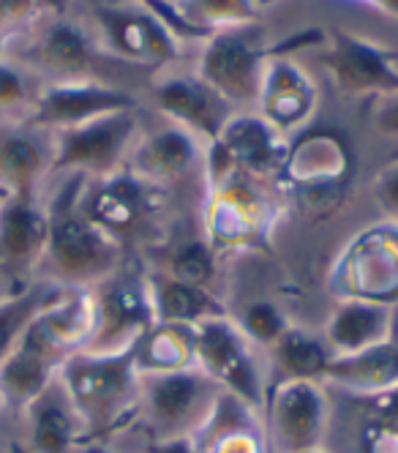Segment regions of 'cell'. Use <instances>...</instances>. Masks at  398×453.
<instances>
[{
  "label": "cell",
  "mask_w": 398,
  "mask_h": 453,
  "mask_svg": "<svg viewBox=\"0 0 398 453\" xmlns=\"http://www.w3.org/2000/svg\"><path fill=\"white\" fill-rule=\"evenodd\" d=\"M140 344V342H137ZM137 344L118 352H72L57 369V382L72 402L82 429L98 434L110 429L134 402L140 385Z\"/></svg>",
  "instance_id": "cell-1"
},
{
  "label": "cell",
  "mask_w": 398,
  "mask_h": 453,
  "mask_svg": "<svg viewBox=\"0 0 398 453\" xmlns=\"http://www.w3.org/2000/svg\"><path fill=\"white\" fill-rule=\"evenodd\" d=\"M140 385L161 440L188 437L196 429H205L221 399L216 394V382L194 366L140 372Z\"/></svg>",
  "instance_id": "cell-2"
},
{
  "label": "cell",
  "mask_w": 398,
  "mask_h": 453,
  "mask_svg": "<svg viewBox=\"0 0 398 453\" xmlns=\"http://www.w3.org/2000/svg\"><path fill=\"white\" fill-rule=\"evenodd\" d=\"M50 233L44 254L52 271L65 281H98L115 271L118 243L82 211L60 208L47 213Z\"/></svg>",
  "instance_id": "cell-3"
},
{
  "label": "cell",
  "mask_w": 398,
  "mask_h": 453,
  "mask_svg": "<svg viewBox=\"0 0 398 453\" xmlns=\"http://www.w3.org/2000/svg\"><path fill=\"white\" fill-rule=\"evenodd\" d=\"M194 361H199L203 372L216 385L229 388L232 396L251 407L262 404L259 369L254 364L249 339L226 317L194 326Z\"/></svg>",
  "instance_id": "cell-4"
},
{
  "label": "cell",
  "mask_w": 398,
  "mask_h": 453,
  "mask_svg": "<svg viewBox=\"0 0 398 453\" xmlns=\"http://www.w3.org/2000/svg\"><path fill=\"white\" fill-rule=\"evenodd\" d=\"M333 85L352 96H393L398 93V69L393 55L382 47H374L344 30L330 34V50L322 55Z\"/></svg>",
  "instance_id": "cell-5"
},
{
  "label": "cell",
  "mask_w": 398,
  "mask_h": 453,
  "mask_svg": "<svg viewBox=\"0 0 398 453\" xmlns=\"http://www.w3.org/2000/svg\"><path fill=\"white\" fill-rule=\"evenodd\" d=\"M327 402L317 380H284L271 394V434L281 453L319 448Z\"/></svg>",
  "instance_id": "cell-6"
},
{
  "label": "cell",
  "mask_w": 398,
  "mask_h": 453,
  "mask_svg": "<svg viewBox=\"0 0 398 453\" xmlns=\"http://www.w3.org/2000/svg\"><path fill=\"white\" fill-rule=\"evenodd\" d=\"M262 72L264 52L235 30H221L208 42L196 77L208 82L229 104H241L259 96Z\"/></svg>",
  "instance_id": "cell-7"
},
{
  "label": "cell",
  "mask_w": 398,
  "mask_h": 453,
  "mask_svg": "<svg viewBox=\"0 0 398 453\" xmlns=\"http://www.w3.org/2000/svg\"><path fill=\"white\" fill-rule=\"evenodd\" d=\"M134 132V110L63 128L55 170H110Z\"/></svg>",
  "instance_id": "cell-8"
},
{
  "label": "cell",
  "mask_w": 398,
  "mask_h": 453,
  "mask_svg": "<svg viewBox=\"0 0 398 453\" xmlns=\"http://www.w3.org/2000/svg\"><path fill=\"white\" fill-rule=\"evenodd\" d=\"M156 102L186 132L216 142L232 120V104L199 77H170L156 85Z\"/></svg>",
  "instance_id": "cell-9"
},
{
  "label": "cell",
  "mask_w": 398,
  "mask_h": 453,
  "mask_svg": "<svg viewBox=\"0 0 398 453\" xmlns=\"http://www.w3.org/2000/svg\"><path fill=\"white\" fill-rule=\"evenodd\" d=\"M134 110V99L118 88H107L98 82H69L47 90V96L39 102L36 120L47 126L72 128L85 120Z\"/></svg>",
  "instance_id": "cell-10"
},
{
  "label": "cell",
  "mask_w": 398,
  "mask_h": 453,
  "mask_svg": "<svg viewBox=\"0 0 398 453\" xmlns=\"http://www.w3.org/2000/svg\"><path fill=\"white\" fill-rule=\"evenodd\" d=\"M262 102V118L273 128H287L306 120L314 104V88L306 80V74L295 63L276 58L264 63L259 96Z\"/></svg>",
  "instance_id": "cell-11"
},
{
  "label": "cell",
  "mask_w": 398,
  "mask_h": 453,
  "mask_svg": "<svg viewBox=\"0 0 398 453\" xmlns=\"http://www.w3.org/2000/svg\"><path fill=\"white\" fill-rule=\"evenodd\" d=\"M322 380L336 382L366 399L385 394L398 385V347L393 342H382L349 355H336L325 366L319 382Z\"/></svg>",
  "instance_id": "cell-12"
},
{
  "label": "cell",
  "mask_w": 398,
  "mask_h": 453,
  "mask_svg": "<svg viewBox=\"0 0 398 453\" xmlns=\"http://www.w3.org/2000/svg\"><path fill=\"white\" fill-rule=\"evenodd\" d=\"M104 34L112 50L134 63H164L175 58V42L161 19L145 12H104Z\"/></svg>",
  "instance_id": "cell-13"
},
{
  "label": "cell",
  "mask_w": 398,
  "mask_h": 453,
  "mask_svg": "<svg viewBox=\"0 0 398 453\" xmlns=\"http://www.w3.org/2000/svg\"><path fill=\"white\" fill-rule=\"evenodd\" d=\"M393 311L382 301H341L327 319L325 339L336 355L390 342Z\"/></svg>",
  "instance_id": "cell-14"
},
{
  "label": "cell",
  "mask_w": 398,
  "mask_h": 453,
  "mask_svg": "<svg viewBox=\"0 0 398 453\" xmlns=\"http://www.w3.org/2000/svg\"><path fill=\"white\" fill-rule=\"evenodd\" d=\"M50 216L33 208L25 194L0 208V265L22 268L44 254Z\"/></svg>",
  "instance_id": "cell-15"
},
{
  "label": "cell",
  "mask_w": 398,
  "mask_h": 453,
  "mask_svg": "<svg viewBox=\"0 0 398 453\" xmlns=\"http://www.w3.org/2000/svg\"><path fill=\"white\" fill-rule=\"evenodd\" d=\"M216 156H221L226 165L264 173L276 165V137L273 126L264 118H232L218 140L213 142Z\"/></svg>",
  "instance_id": "cell-16"
},
{
  "label": "cell",
  "mask_w": 398,
  "mask_h": 453,
  "mask_svg": "<svg viewBox=\"0 0 398 453\" xmlns=\"http://www.w3.org/2000/svg\"><path fill=\"white\" fill-rule=\"evenodd\" d=\"M153 314L158 326H186L194 328L199 322L226 317V309L208 293L205 287H191L183 281L161 279L150 289Z\"/></svg>",
  "instance_id": "cell-17"
},
{
  "label": "cell",
  "mask_w": 398,
  "mask_h": 453,
  "mask_svg": "<svg viewBox=\"0 0 398 453\" xmlns=\"http://www.w3.org/2000/svg\"><path fill=\"white\" fill-rule=\"evenodd\" d=\"M50 388L25 410L30 424V448L36 453H65L77 442L82 424L65 394L60 402Z\"/></svg>",
  "instance_id": "cell-18"
},
{
  "label": "cell",
  "mask_w": 398,
  "mask_h": 453,
  "mask_svg": "<svg viewBox=\"0 0 398 453\" xmlns=\"http://www.w3.org/2000/svg\"><path fill=\"white\" fill-rule=\"evenodd\" d=\"M145 213V191L134 175H120L104 183L93 194L85 216L102 226L112 238L123 230H131Z\"/></svg>",
  "instance_id": "cell-19"
},
{
  "label": "cell",
  "mask_w": 398,
  "mask_h": 453,
  "mask_svg": "<svg viewBox=\"0 0 398 453\" xmlns=\"http://www.w3.org/2000/svg\"><path fill=\"white\" fill-rule=\"evenodd\" d=\"M196 158L194 134L183 126L164 128V132L145 140L134 156V167L140 175L153 180H172L180 178Z\"/></svg>",
  "instance_id": "cell-20"
},
{
  "label": "cell",
  "mask_w": 398,
  "mask_h": 453,
  "mask_svg": "<svg viewBox=\"0 0 398 453\" xmlns=\"http://www.w3.org/2000/svg\"><path fill=\"white\" fill-rule=\"evenodd\" d=\"M273 361L284 372V380H317L322 377L330 355L319 339L301 328H287L273 344Z\"/></svg>",
  "instance_id": "cell-21"
},
{
  "label": "cell",
  "mask_w": 398,
  "mask_h": 453,
  "mask_svg": "<svg viewBox=\"0 0 398 453\" xmlns=\"http://www.w3.org/2000/svg\"><path fill=\"white\" fill-rule=\"evenodd\" d=\"M254 0H180L183 30L188 34H210L232 30L254 19Z\"/></svg>",
  "instance_id": "cell-22"
},
{
  "label": "cell",
  "mask_w": 398,
  "mask_h": 453,
  "mask_svg": "<svg viewBox=\"0 0 398 453\" xmlns=\"http://www.w3.org/2000/svg\"><path fill=\"white\" fill-rule=\"evenodd\" d=\"M52 296H55L52 289L30 287L6 301H0V364L6 361V355L17 347L19 336L33 322V317L50 303Z\"/></svg>",
  "instance_id": "cell-23"
},
{
  "label": "cell",
  "mask_w": 398,
  "mask_h": 453,
  "mask_svg": "<svg viewBox=\"0 0 398 453\" xmlns=\"http://www.w3.org/2000/svg\"><path fill=\"white\" fill-rule=\"evenodd\" d=\"M44 60L60 74H80L88 69V44L82 39L80 30L72 25H57L50 30V36L44 42Z\"/></svg>",
  "instance_id": "cell-24"
},
{
  "label": "cell",
  "mask_w": 398,
  "mask_h": 453,
  "mask_svg": "<svg viewBox=\"0 0 398 453\" xmlns=\"http://www.w3.org/2000/svg\"><path fill=\"white\" fill-rule=\"evenodd\" d=\"M170 273L175 281H183L191 287H208L216 276V257L210 246H205L203 241H191L180 246L172 257Z\"/></svg>",
  "instance_id": "cell-25"
},
{
  "label": "cell",
  "mask_w": 398,
  "mask_h": 453,
  "mask_svg": "<svg viewBox=\"0 0 398 453\" xmlns=\"http://www.w3.org/2000/svg\"><path fill=\"white\" fill-rule=\"evenodd\" d=\"M0 170L19 186V191H25V186L42 170V156L27 140H9L0 150Z\"/></svg>",
  "instance_id": "cell-26"
},
{
  "label": "cell",
  "mask_w": 398,
  "mask_h": 453,
  "mask_svg": "<svg viewBox=\"0 0 398 453\" xmlns=\"http://www.w3.org/2000/svg\"><path fill=\"white\" fill-rule=\"evenodd\" d=\"M241 331L249 342L256 344H268L273 347L276 339L287 331V322L281 317V311L273 303H254L246 309L243 319H241Z\"/></svg>",
  "instance_id": "cell-27"
},
{
  "label": "cell",
  "mask_w": 398,
  "mask_h": 453,
  "mask_svg": "<svg viewBox=\"0 0 398 453\" xmlns=\"http://www.w3.org/2000/svg\"><path fill=\"white\" fill-rule=\"evenodd\" d=\"M374 126L379 128L382 134L398 137V93H393V96H382V99L377 102V110H374Z\"/></svg>",
  "instance_id": "cell-28"
},
{
  "label": "cell",
  "mask_w": 398,
  "mask_h": 453,
  "mask_svg": "<svg viewBox=\"0 0 398 453\" xmlns=\"http://www.w3.org/2000/svg\"><path fill=\"white\" fill-rule=\"evenodd\" d=\"M369 404H371L377 420H385V424L398 426V385L390 388V391H385V394L369 396Z\"/></svg>",
  "instance_id": "cell-29"
},
{
  "label": "cell",
  "mask_w": 398,
  "mask_h": 453,
  "mask_svg": "<svg viewBox=\"0 0 398 453\" xmlns=\"http://www.w3.org/2000/svg\"><path fill=\"white\" fill-rule=\"evenodd\" d=\"M377 197L385 205V211L398 219V167H390L382 175V180L377 186Z\"/></svg>",
  "instance_id": "cell-30"
},
{
  "label": "cell",
  "mask_w": 398,
  "mask_h": 453,
  "mask_svg": "<svg viewBox=\"0 0 398 453\" xmlns=\"http://www.w3.org/2000/svg\"><path fill=\"white\" fill-rule=\"evenodd\" d=\"M17 99H22V82H19V77L11 72V69H6V66H0V102H17Z\"/></svg>",
  "instance_id": "cell-31"
},
{
  "label": "cell",
  "mask_w": 398,
  "mask_h": 453,
  "mask_svg": "<svg viewBox=\"0 0 398 453\" xmlns=\"http://www.w3.org/2000/svg\"><path fill=\"white\" fill-rule=\"evenodd\" d=\"M148 453H203L191 437H172V440H158L148 448Z\"/></svg>",
  "instance_id": "cell-32"
},
{
  "label": "cell",
  "mask_w": 398,
  "mask_h": 453,
  "mask_svg": "<svg viewBox=\"0 0 398 453\" xmlns=\"http://www.w3.org/2000/svg\"><path fill=\"white\" fill-rule=\"evenodd\" d=\"M30 12V0H0V19H14Z\"/></svg>",
  "instance_id": "cell-33"
},
{
  "label": "cell",
  "mask_w": 398,
  "mask_h": 453,
  "mask_svg": "<svg viewBox=\"0 0 398 453\" xmlns=\"http://www.w3.org/2000/svg\"><path fill=\"white\" fill-rule=\"evenodd\" d=\"M0 407H6V402H4V394H0Z\"/></svg>",
  "instance_id": "cell-34"
},
{
  "label": "cell",
  "mask_w": 398,
  "mask_h": 453,
  "mask_svg": "<svg viewBox=\"0 0 398 453\" xmlns=\"http://www.w3.org/2000/svg\"><path fill=\"white\" fill-rule=\"evenodd\" d=\"M306 453H322V450H319V448H314V450H306Z\"/></svg>",
  "instance_id": "cell-35"
},
{
  "label": "cell",
  "mask_w": 398,
  "mask_h": 453,
  "mask_svg": "<svg viewBox=\"0 0 398 453\" xmlns=\"http://www.w3.org/2000/svg\"><path fill=\"white\" fill-rule=\"evenodd\" d=\"M254 4H256V0H254Z\"/></svg>",
  "instance_id": "cell-36"
}]
</instances>
